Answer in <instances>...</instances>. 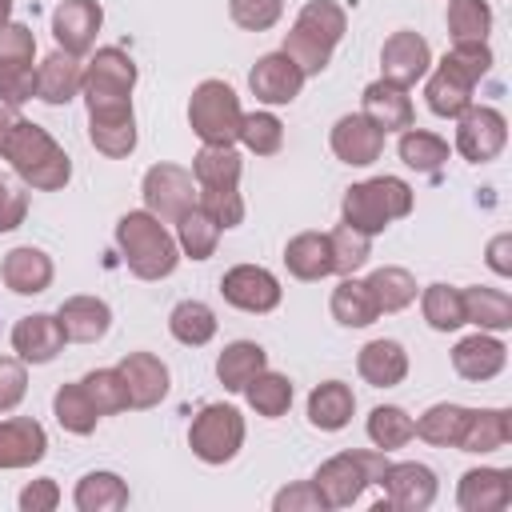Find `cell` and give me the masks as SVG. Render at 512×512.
<instances>
[{
  "instance_id": "obj_9",
  "label": "cell",
  "mask_w": 512,
  "mask_h": 512,
  "mask_svg": "<svg viewBox=\"0 0 512 512\" xmlns=\"http://www.w3.org/2000/svg\"><path fill=\"white\" fill-rule=\"evenodd\" d=\"M88 104V140L96 152L124 160L136 152V112L132 96H84Z\"/></svg>"
},
{
  "instance_id": "obj_17",
  "label": "cell",
  "mask_w": 512,
  "mask_h": 512,
  "mask_svg": "<svg viewBox=\"0 0 512 512\" xmlns=\"http://www.w3.org/2000/svg\"><path fill=\"white\" fill-rule=\"evenodd\" d=\"M100 24H104V8H100V0H60L56 12H52V36H56V48H64V52H72V56L92 52Z\"/></svg>"
},
{
  "instance_id": "obj_35",
  "label": "cell",
  "mask_w": 512,
  "mask_h": 512,
  "mask_svg": "<svg viewBox=\"0 0 512 512\" xmlns=\"http://www.w3.org/2000/svg\"><path fill=\"white\" fill-rule=\"evenodd\" d=\"M72 504H76V512H120V508H128V484L108 468L84 472L76 480Z\"/></svg>"
},
{
  "instance_id": "obj_42",
  "label": "cell",
  "mask_w": 512,
  "mask_h": 512,
  "mask_svg": "<svg viewBox=\"0 0 512 512\" xmlns=\"http://www.w3.org/2000/svg\"><path fill=\"white\" fill-rule=\"evenodd\" d=\"M220 224L200 208V204H192L180 220H176V244H180V256H188V260H208L212 252H216V244H220Z\"/></svg>"
},
{
  "instance_id": "obj_56",
  "label": "cell",
  "mask_w": 512,
  "mask_h": 512,
  "mask_svg": "<svg viewBox=\"0 0 512 512\" xmlns=\"http://www.w3.org/2000/svg\"><path fill=\"white\" fill-rule=\"evenodd\" d=\"M24 216H28V196L20 188H12V184H0V232L20 228Z\"/></svg>"
},
{
  "instance_id": "obj_57",
  "label": "cell",
  "mask_w": 512,
  "mask_h": 512,
  "mask_svg": "<svg viewBox=\"0 0 512 512\" xmlns=\"http://www.w3.org/2000/svg\"><path fill=\"white\" fill-rule=\"evenodd\" d=\"M488 268L496 276H512V236L508 232H500V236L488 240Z\"/></svg>"
},
{
  "instance_id": "obj_34",
  "label": "cell",
  "mask_w": 512,
  "mask_h": 512,
  "mask_svg": "<svg viewBox=\"0 0 512 512\" xmlns=\"http://www.w3.org/2000/svg\"><path fill=\"white\" fill-rule=\"evenodd\" d=\"M240 172H244V160L236 144H204L192 156L196 188H240Z\"/></svg>"
},
{
  "instance_id": "obj_38",
  "label": "cell",
  "mask_w": 512,
  "mask_h": 512,
  "mask_svg": "<svg viewBox=\"0 0 512 512\" xmlns=\"http://www.w3.org/2000/svg\"><path fill=\"white\" fill-rule=\"evenodd\" d=\"M468 412H472V408H464V404L440 400V404H432L420 420H412V436H420V440L432 444V448H456V444H460V432H464V424H468Z\"/></svg>"
},
{
  "instance_id": "obj_30",
  "label": "cell",
  "mask_w": 512,
  "mask_h": 512,
  "mask_svg": "<svg viewBox=\"0 0 512 512\" xmlns=\"http://www.w3.org/2000/svg\"><path fill=\"white\" fill-rule=\"evenodd\" d=\"M356 412V392L344 380H324L308 392V424L320 432H340L348 428Z\"/></svg>"
},
{
  "instance_id": "obj_47",
  "label": "cell",
  "mask_w": 512,
  "mask_h": 512,
  "mask_svg": "<svg viewBox=\"0 0 512 512\" xmlns=\"http://www.w3.org/2000/svg\"><path fill=\"white\" fill-rule=\"evenodd\" d=\"M328 252H332V272L336 276H356L372 256V236H364L348 224H336L328 232Z\"/></svg>"
},
{
  "instance_id": "obj_40",
  "label": "cell",
  "mask_w": 512,
  "mask_h": 512,
  "mask_svg": "<svg viewBox=\"0 0 512 512\" xmlns=\"http://www.w3.org/2000/svg\"><path fill=\"white\" fill-rule=\"evenodd\" d=\"M244 400L256 416L264 420H280L288 408H292V380L284 372H272V368H260L248 384H244Z\"/></svg>"
},
{
  "instance_id": "obj_20",
  "label": "cell",
  "mask_w": 512,
  "mask_h": 512,
  "mask_svg": "<svg viewBox=\"0 0 512 512\" xmlns=\"http://www.w3.org/2000/svg\"><path fill=\"white\" fill-rule=\"evenodd\" d=\"M304 72L284 56V52H264L256 64H252V72H248V88H252V96L260 100V104H292L296 96H300V88H304Z\"/></svg>"
},
{
  "instance_id": "obj_52",
  "label": "cell",
  "mask_w": 512,
  "mask_h": 512,
  "mask_svg": "<svg viewBox=\"0 0 512 512\" xmlns=\"http://www.w3.org/2000/svg\"><path fill=\"white\" fill-rule=\"evenodd\" d=\"M228 16L244 32H268L284 16V0H228Z\"/></svg>"
},
{
  "instance_id": "obj_54",
  "label": "cell",
  "mask_w": 512,
  "mask_h": 512,
  "mask_svg": "<svg viewBox=\"0 0 512 512\" xmlns=\"http://www.w3.org/2000/svg\"><path fill=\"white\" fill-rule=\"evenodd\" d=\"M272 508L276 512H324V500L320 492L312 488V480H300V484H288L272 496Z\"/></svg>"
},
{
  "instance_id": "obj_28",
  "label": "cell",
  "mask_w": 512,
  "mask_h": 512,
  "mask_svg": "<svg viewBox=\"0 0 512 512\" xmlns=\"http://www.w3.org/2000/svg\"><path fill=\"white\" fill-rule=\"evenodd\" d=\"M80 84H84V64H80V56H72V52H64V48L48 52V56L36 64V96H40L44 104H52V108L68 104V100L80 92Z\"/></svg>"
},
{
  "instance_id": "obj_44",
  "label": "cell",
  "mask_w": 512,
  "mask_h": 512,
  "mask_svg": "<svg viewBox=\"0 0 512 512\" xmlns=\"http://www.w3.org/2000/svg\"><path fill=\"white\" fill-rule=\"evenodd\" d=\"M168 332L184 344V348H204L216 336V312L204 300H180L168 312Z\"/></svg>"
},
{
  "instance_id": "obj_50",
  "label": "cell",
  "mask_w": 512,
  "mask_h": 512,
  "mask_svg": "<svg viewBox=\"0 0 512 512\" xmlns=\"http://www.w3.org/2000/svg\"><path fill=\"white\" fill-rule=\"evenodd\" d=\"M80 384H84V392H88V400L96 404L100 416H116V412L128 408V392H124V380H120L116 368H92Z\"/></svg>"
},
{
  "instance_id": "obj_23",
  "label": "cell",
  "mask_w": 512,
  "mask_h": 512,
  "mask_svg": "<svg viewBox=\"0 0 512 512\" xmlns=\"http://www.w3.org/2000/svg\"><path fill=\"white\" fill-rule=\"evenodd\" d=\"M512 504V472L508 468H468L456 484L460 512H504Z\"/></svg>"
},
{
  "instance_id": "obj_31",
  "label": "cell",
  "mask_w": 512,
  "mask_h": 512,
  "mask_svg": "<svg viewBox=\"0 0 512 512\" xmlns=\"http://www.w3.org/2000/svg\"><path fill=\"white\" fill-rule=\"evenodd\" d=\"M460 304H464V324H476L480 332H508L512 328V296L504 288H460Z\"/></svg>"
},
{
  "instance_id": "obj_32",
  "label": "cell",
  "mask_w": 512,
  "mask_h": 512,
  "mask_svg": "<svg viewBox=\"0 0 512 512\" xmlns=\"http://www.w3.org/2000/svg\"><path fill=\"white\" fill-rule=\"evenodd\" d=\"M508 440H512V412L508 408H472L456 448L472 452V456H484V452L504 448Z\"/></svg>"
},
{
  "instance_id": "obj_21",
  "label": "cell",
  "mask_w": 512,
  "mask_h": 512,
  "mask_svg": "<svg viewBox=\"0 0 512 512\" xmlns=\"http://www.w3.org/2000/svg\"><path fill=\"white\" fill-rule=\"evenodd\" d=\"M504 364H508V348H504V340H500L496 332H480V328H476L472 336L456 340V348H452V368H456V376H460V380H472V384H484V380L500 376Z\"/></svg>"
},
{
  "instance_id": "obj_24",
  "label": "cell",
  "mask_w": 512,
  "mask_h": 512,
  "mask_svg": "<svg viewBox=\"0 0 512 512\" xmlns=\"http://www.w3.org/2000/svg\"><path fill=\"white\" fill-rule=\"evenodd\" d=\"M360 112L388 136V132H404L416 124V108H412V96L408 88L392 84V80H372L360 96Z\"/></svg>"
},
{
  "instance_id": "obj_46",
  "label": "cell",
  "mask_w": 512,
  "mask_h": 512,
  "mask_svg": "<svg viewBox=\"0 0 512 512\" xmlns=\"http://www.w3.org/2000/svg\"><path fill=\"white\" fill-rule=\"evenodd\" d=\"M368 440L380 448V452H396L412 440V416L400 408V404H376L368 412Z\"/></svg>"
},
{
  "instance_id": "obj_51",
  "label": "cell",
  "mask_w": 512,
  "mask_h": 512,
  "mask_svg": "<svg viewBox=\"0 0 512 512\" xmlns=\"http://www.w3.org/2000/svg\"><path fill=\"white\" fill-rule=\"evenodd\" d=\"M196 204H200L220 228L244 224V196H240V188H196Z\"/></svg>"
},
{
  "instance_id": "obj_6",
  "label": "cell",
  "mask_w": 512,
  "mask_h": 512,
  "mask_svg": "<svg viewBox=\"0 0 512 512\" xmlns=\"http://www.w3.org/2000/svg\"><path fill=\"white\" fill-rule=\"evenodd\" d=\"M240 96L224 80H200L188 100V124L200 136V144H236L240 136Z\"/></svg>"
},
{
  "instance_id": "obj_5",
  "label": "cell",
  "mask_w": 512,
  "mask_h": 512,
  "mask_svg": "<svg viewBox=\"0 0 512 512\" xmlns=\"http://www.w3.org/2000/svg\"><path fill=\"white\" fill-rule=\"evenodd\" d=\"M384 468H388V452H380V448L336 452L316 468L312 488L320 492L324 508H352L364 496V488L384 476Z\"/></svg>"
},
{
  "instance_id": "obj_55",
  "label": "cell",
  "mask_w": 512,
  "mask_h": 512,
  "mask_svg": "<svg viewBox=\"0 0 512 512\" xmlns=\"http://www.w3.org/2000/svg\"><path fill=\"white\" fill-rule=\"evenodd\" d=\"M20 512H52L60 504V484L52 476H40V480H28L16 496Z\"/></svg>"
},
{
  "instance_id": "obj_59",
  "label": "cell",
  "mask_w": 512,
  "mask_h": 512,
  "mask_svg": "<svg viewBox=\"0 0 512 512\" xmlns=\"http://www.w3.org/2000/svg\"><path fill=\"white\" fill-rule=\"evenodd\" d=\"M0 184H4V180H0Z\"/></svg>"
},
{
  "instance_id": "obj_3",
  "label": "cell",
  "mask_w": 512,
  "mask_h": 512,
  "mask_svg": "<svg viewBox=\"0 0 512 512\" xmlns=\"http://www.w3.org/2000/svg\"><path fill=\"white\" fill-rule=\"evenodd\" d=\"M116 248L136 280H164L180 264V244L168 232L164 220H156L148 208L124 212L116 220Z\"/></svg>"
},
{
  "instance_id": "obj_25",
  "label": "cell",
  "mask_w": 512,
  "mask_h": 512,
  "mask_svg": "<svg viewBox=\"0 0 512 512\" xmlns=\"http://www.w3.org/2000/svg\"><path fill=\"white\" fill-rule=\"evenodd\" d=\"M52 276H56L52 256L44 248H32V244H20V248L4 252V260H0V280L16 296H40V292H48Z\"/></svg>"
},
{
  "instance_id": "obj_2",
  "label": "cell",
  "mask_w": 512,
  "mask_h": 512,
  "mask_svg": "<svg viewBox=\"0 0 512 512\" xmlns=\"http://www.w3.org/2000/svg\"><path fill=\"white\" fill-rule=\"evenodd\" d=\"M348 32V12L336 4V0H308L292 28L284 32V44L280 52L304 72V76H320L328 64H332V52L336 44L344 40Z\"/></svg>"
},
{
  "instance_id": "obj_16",
  "label": "cell",
  "mask_w": 512,
  "mask_h": 512,
  "mask_svg": "<svg viewBox=\"0 0 512 512\" xmlns=\"http://www.w3.org/2000/svg\"><path fill=\"white\" fill-rule=\"evenodd\" d=\"M328 144H332V156H336L340 164H348V168H368V164H376L380 152H384V132H380L364 112H348V116H340V120L332 124Z\"/></svg>"
},
{
  "instance_id": "obj_37",
  "label": "cell",
  "mask_w": 512,
  "mask_h": 512,
  "mask_svg": "<svg viewBox=\"0 0 512 512\" xmlns=\"http://www.w3.org/2000/svg\"><path fill=\"white\" fill-rule=\"evenodd\" d=\"M328 308H332V320L344 324V328H368V324H376V316H380V308H376L368 284L356 280V276H340V284L332 288Z\"/></svg>"
},
{
  "instance_id": "obj_29",
  "label": "cell",
  "mask_w": 512,
  "mask_h": 512,
  "mask_svg": "<svg viewBox=\"0 0 512 512\" xmlns=\"http://www.w3.org/2000/svg\"><path fill=\"white\" fill-rule=\"evenodd\" d=\"M356 372H360V380L372 384V388H396V384H404V376H408V352H404L400 340H388V336L368 340V344L356 352Z\"/></svg>"
},
{
  "instance_id": "obj_33",
  "label": "cell",
  "mask_w": 512,
  "mask_h": 512,
  "mask_svg": "<svg viewBox=\"0 0 512 512\" xmlns=\"http://www.w3.org/2000/svg\"><path fill=\"white\" fill-rule=\"evenodd\" d=\"M284 268L296 280H324L332 276V252H328V232H296L284 244Z\"/></svg>"
},
{
  "instance_id": "obj_26",
  "label": "cell",
  "mask_w": 512,
  "mask_h": 512,
  "mask_svg": "<svg viewBox=\"0 0 512 512\" xmlns=\"http://www.w3.org/2000/svg\"><path fill=\"white\" fill-rule=\"evenodd\" d=\"M44 452H48V432L40 420H32V416L0 420V468L4 472L32 468L36 460H44Z\"/></svg>"
},
{
  "instance_id": "obj_12",
  "label": "cell",
  "mask_w": 512,
  "mask_h": 512,
  "mask_svg": "<svg viewBox=\"0 0 512 512\" xmlns=\"http://www.w3.org/2000/svg\"><path fill=\"white\" fill-rule=\"evenodd\" d=\"M220 296L240 308V312H252V316H264V312H276L280 308V280L264 268V264H236L220 276Z\"/></svg>"
},
{
  "instance_id": "obj_14",
  "label": "cell",
  "mask_w": 512,
  "mask_h": 512,
  "mask_svg": "<svg viewBox=\"0 0 512 512\" xmlns=\"http://www.w3.org/2000/svg\"><path fill=\"white\" fill-rule=\"evenodd\" d=\"M432 68V48L420 32L412 28H400L384 40L380 48V80H392L400 88H412L416 80H424Z\"/></svg>"
},
{
  "instance_id": "obj_4",
  "label": "cell",
  "mask_w": 512,
  "mask_h": 512,
  "mask_svg": "<svg viewBox=\"0 0 512 512\" xmlns=\"http://www.w3.org/2000/svg\"><path fill=\"white\" fill-rule=\"evenodd\" d=\"M416 204V192L408 180L400 176H372V180H360V184H348L344 188V200H340V216L348 228L364 232V236H380L392 220H404Z\"/></svg>"
},
{
  "instance_id": "obj_15",
  "label": "cell",
  "mask_w": 512,
  "mask_h": 512,
  "mask_svg": "<svg viewBox=\"0 0 512 512\" xmlns=\"http://www.w3.org/2000/svg\"><path fill=\"white\" fill-rule=\"evenodd\" d=\"M476 76L468 72V68H460L448 52H444V60L436 64V68H428V84H424V100H428V108L436 112V116H444V120H456L468 104H472V92H476Z\"/></svg>"
},
{
  "instance_id": "obj_13",
  "label": "cell",
  "mask_w": 512,
  "mask_h": 512,
  "mask_svg": "<svg viewBox=\"0 0 512 512\" xmlns=\"http://www.w3.org/2000/svg\"><path fill=\"white\" fill-rule=\"evenodd\" d=\"M380 488H384V504L388 508H396V512H424V508H432V500H436V472L428 468V464H420V460H388V468H384V476L376 480Z\"/></svg>"
},
{
  "instance_id": "obj_10",
  "label": "cell",
  "mask_w": 512,
  "mask_h": 512,
  "mask_svg": "<svg viewBox=\"0 0 512 512\" xmlns=\"http://www.w3.org/2000/svg\"><path fill=\"white\" fill-rule=\"evenodd\" d=\"M140 196H144V208L164 220V224H176L192 204H196V180H192V168H180V164H152L140 180Z\"/></svg>"
},
{
  "instance_id": "obj_8",
  "label": "cell",
  "mask_w": 512,
  "mask_h": 512,
  "mask_svg": "<svg viewBox=\"0 0 512 512\" xmlns=\"http://www.w3.org/2000/svg\"><path fill=\"white\" fill-rule=\"evenodd\" d=\"M36 96V36L24 24L0 28V104L20 108Z\"/></svg>"
},
{
  "instance_id": "obj_48",
  "label": "cell",
  "mask_w": 512,
  "mask_h": 512,
  "mask_svg": "<svg viewBox=\"0 0 512 512\" xmlns=\"http://www.w3.org/2000/svg\"><path fill=\"white\" fill-rule=\"evenodd\" d=\"M420 312H424L428 328H436V332H456V328H464L460 288H452V284H428V288L420 292Z\"/></svg>"
},
{
  "instance_id": "obj_7",
  "label": "cell",
  "mask_w": 512,
  "mask_h": 512,
  "mask_svg": "<svg viewBox=\"0 0 512 512\" xmlns=\"http://www.w3.org/2000/svg\"><path fill=\"white\" fill-rule=\"evenodd\" d=\"M188 448L204 464H228L244 448V416L232 404H204L188 424Z\"/></svg>"
},
{
  "instance_id": "obj_58",
  "label": "cell",
  "mask_w": 512,
  "mask_h": 512,
  "mask_svg": "<svg viewBox=\"0 0 512 512\" xmlns=\"http://www.w3.org/2000/svg\"><path fill=\"white\" fill-rule=\"evenodd\" d=\"M12 24V0H0V28Z\"/></svg>"
},
{
  "instance_id": "obj_11",
  "label": "cell",
  "mask_w": 512,
  "mask_h": 512,
  "mask_svg": "<svg viewBox=\"0 0 512 512\" xmlns=\"http://www.w3.org/2000/svg\"><path fill=\"white\" fill-rule=\"evenodd\" d=\"M508 144V120L504 112L488 108V104H468L456 116V152L468 164H488L504 152Z\"/></svg>"
},
{
  "instance_id": "obj_41",
  "label": "cell",
  "mask_w": 512,
  "mask_h": 512,
  "mask_svg": "<svg viewBox=\"0 0 512 512\" xmlns=\"http://www.w3.org/2000/svg\"><path fill=\"white\" fill-rule=\"evenodd\" d=\"M52 416H56V424H60L64 432H72V436H92L96 424H100V412H96V404L88 400V392H84L80 380L56 388V396H52Z\"/></svg>"
},
{
  "instance_id": "obj_39",
  "label": "cell",
  "mask_w": 512,
  "mask_h": 512,
  "mask_svg": "<svg viewBox=\"0 0 512 512\" xmlns=\"http://www.w3.org/2000/svg\"><path fill=\"white\" fill-rule=\"evenodd\" d=\"M396 152H400L404 168L424 172V176L440 172V168L448 164V156H452V148H448V140H444V136H436V132H428V128H416V124L400 132Z\"/></svg>"
},
{
  "instance_id": "obj_45",
  "label": "cell",
  "mask_w": 512,
  "mask_h": 512,
  "mask_svg": "<svg viewBox=\"0 0 512 512\" xmlns=\"http://www.w3.org/2000/svg\"><path fill=\"white\" fill-rule=\"evenodd\" d=\"M252 156H276L284 148V124L276 112L268 108H256V112H244L240 116V136H236Z\"/></svg>"
},
{
  "instance_id": "obj_27",
  "label": "cell",
  "mask_w": 512,
  "mask_h": 512,
  "mask_svg": "<svg viewBox=\"0 0 512 512\" xmlns=\"http://www.w3.org/2000/svg\"><path fill=\"white\" fill-rule=\"evenodd\" d=\"M56 320L68 344H96L112 328V308L100 296H68L56 308Z\"/></svg>"
},
{
  "instance_id": "obj_22",
  "label": "cell",
  "mask_w": 512,
  "mask_h": 512,
  "mask_svg": "<svg viewBox=\"0 0 512 512\" xmlns=\"http://www.w3.org/2000/svg\"><path fill=\"white\" fill-rule=\"evenodd\" d=\"M64 332H60V320L56 312H32V316H20L12 324V352L24 360V364H52L64 348Z\"/></svg>"
},
{
  "instance_id": "obj_19",
  "label": "cell",
  "mask_w": 512,
  "mask_h": 512,
  "mask_svg": "<svg viewBox=\"0 0 512 512\" xmlns=\"http://www.w3.org/2000/svg\"><path fill=\"white\" fill-rule=\"evenodd\" d=\"M120 380H124V392H128V408H156L164 396H168V364L152 352H128L120 364H116Z\"/></svg>"
},
{
  "instance_id": "obj_43",
  "label": "cell",
  "mask_w": 512,
  "mask_h": 512,
  "mask_svg": "<svg viewBox=\"0 0 512 512\" xmlns=\"http://www.w3.org/2000/svg\"><path fill=\"white\" fill-rule=\"evenodd\" d=\"M364 284H368V292H372L380 316H384V312H404V308L416 300V276H412L408 268H400V264L376 268Z\"/></svg>"
},
{
  "instance_id": "obj_1",
  "label": "cell",
  "mask_w": 512,
  "mask_h": 512,
  "mask_svg": "<svg viewBox=\"0 0 512 512\" xmlns=\"http://www.w3.org/2000/svg\"><path fill=\"white\" fill-rule=\"evenodd\" d=\"M0 160H8L12 172L36 192H60L72 180V156L56 144V136L8 104H0Z\"/></svg>"
},
{
  "instance_id": "obj_18",
  "label": "cell",
  "mask_w": 512,
  "mask_h": 512,
  "mask_svg": "<svg viewBox=\"0 0 512 512\" xmlns=\"http://www.w3.org/2000/svg\"><path fill=\"white\" fill-rule=\"evenodd\" d=\"M136 76H140V72H136V60H132L124 48L108 44V48H96L92 60L84 64V84H80V92H84V96H132Z\"/></svg>"
},
{
  "instance_id": "obj_49",
  "label": "cell",
  "mask_w": 512,
  "mask_h": 512,
  "mask_svg": "<svg viewBox=\"0 0 512 512\" xmlns=\"http://www.w3.org/2000/svg\"><path fill=\"white\" fill-rule=\"evenodd\" d=\"M448 36L452 44H468V40H488L492 32V8L488 0H448Z\"/></svg>"
},
{
  "instance_id": "obj_36",
  "label": "cell",
  "mask_w": 512,
  "mask_h": 512,
  "mask_svg": "<svg viewBox=\"0 0 512 512\" xmlns=\"http://www.w3.org/2000/svg\"><path fill=\"white\" fill-rule=\"evenodd\" d=\"M268 368V352L256 340H232L224 344V352L216 356V380L224 384V392H244V384Z\"/></svg>"
},
{
  "instance_id": "obj_53",
  "label": "cell",
  "mask_w": 512,
  "mask_h": 512,
  "mask_svg": "<svg viewBox=\"0 0 512 512\" xmlns=\"http://www.w3.org/2000/svg\"><path fill=\"white\" fill-rule=\"evenodd\" d=\"M28 392V364L20 356H0V416L12 412Z\"/></svg>"
}]
</instances>
